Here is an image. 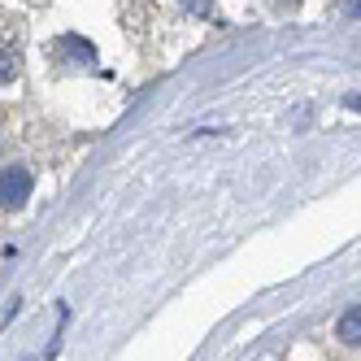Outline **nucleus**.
I'll return each instance as SVG.
<instances>
[{
    "label": "nucleus",
    "mask_w": 361,
    "mask_h": 361,
    "mask_svg": "<svg viewBox=\"0 0 361 361\" xmlns=\"http://www.w3.org/2000/svg\"><path fill=\"white\" fill-rule=\"evenodd\" d=\"M31 196V170L27 166H9L5 178H0V204L5 209H22Z\"/></svg>",
    "instance_id": "nucleus-1"
},
{
    "label": "nucleus",
    "mask_w": 361,
    "mask_h": 361,
    "mask_svg": "<svg viewBox=\"0 0 361 361\" xmlns=\"http://www.w3.org/2000/svg\"><path fill=\"white\" fill-rule=\"evenodd\" d=\"M335 335H340L344 344H353V348L361 344V305H353L348 314H344L340 322H335Z\"/></svg>",
    "instance_id": "nucleus-2"
},
{
    "label": "nucleus",
    "mask_w": 361,
    "mask_h": 361,
    "mask_svg": "<svg viewBox=\"0 0 361 361\" xmlns=\"http://www.w3.org/2000/svg\"><path fill=\"white\" fill-rule=\"evenodd\" d=\"M344 9H348L353 18H361V0H344Z\"/></svg>",
    "instance_id": "nucleus-4"
},
{
    "label": "nucleus",
    "mask_w": 361,
    "mask_h": 361,
    "mask_svg": "<svg viewBox=\"0 0 361 361\" xmlns=\"http://www.w3.org/2000/svg\"><path fill=\"white\" fill-rule=\"evenodd\" d=\"M183 5H188L192 13H204V5H209V0H183Z\"/></svg>",
    "instance_id": "nucleus-3"
}]
</instances>
